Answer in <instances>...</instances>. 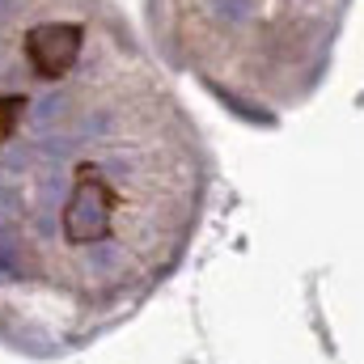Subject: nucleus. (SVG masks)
<instances>
[{
    "mask_svg": "<svg viewBox=\"0 0 364 364\" xmlns=\"http://www.w3.org/2000/svg\"><path fill=\"white\" fill-rule=\"evenodd\" d=\"M114 208H119L114 186L102 178L97 170H81L68 203H64V237L73 246L102 242L110 233V225H114Z\"/></svg>",
    "mask_w": 364,
    "mask_h": 364,
    "instance_id": "f257e3e1",
    "label": "nucleus"
},
{
    "mask_svg": "<svg viewBox=\"0 0 364 364\" xmlns=\"http://www.w3.org/2000/svg\"><path fill=\"white\" fill-rule=\"evenodd\" d=\"M81 43H85V30L77 21H43L26 34V60L38 77L55 81L77 64Z\"/></svg>",
    "mask_w": 364,
    "mask_h": 364,
    "instance_id": "f03ea898",
    "label": "nucleus"
},
{
    "mask_svg": "<svg viewBox=\"0 0 364 364\" xmlns=\"http://www.w3.org/2000/svg\"><path fill=\"white\" fill-rule=\"evenodd\" d=\"M21 97H0V144L17 132V123H21Z\"/></svg>",
    "mask_w": 364,
    "mask_h": 364,
    "instance_id": "7ed1b4c3",
    "label": "nucleus"
}]
</instances>
